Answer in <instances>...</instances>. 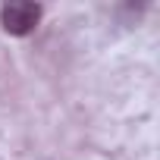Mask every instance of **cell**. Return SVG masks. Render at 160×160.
Here are the masks:
<instances>
[{"mask_svg":"<svg viewBox=\"0 0 160 160\" xmlns=\"http://www.w3.org/2000/svg\"><path fill=\"white\" fill-rule=\"evenodd\" d=\"M38 22H41V3H32V0H10L0 10V25L16 38L32 35Z\"/></svg>","mask_w":160,"mask_h":160,"instance_id":"cell-1","label":"cell"}]
</instances>
